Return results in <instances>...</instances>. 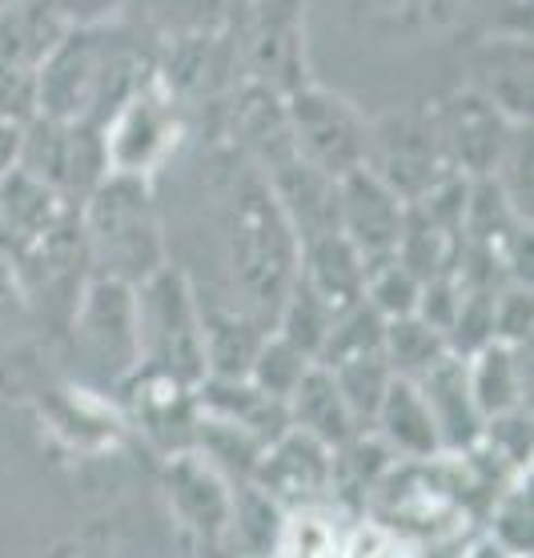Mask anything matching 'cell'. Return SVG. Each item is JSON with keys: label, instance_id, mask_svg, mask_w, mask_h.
<instances>
[{"label": "cell", "instance_id": "8d00e7d4", "mask_svg": "<svg viewBox=\"0 0 534 558\" xmlns=\"http://www.w3.org/2000/svg\"><path fill=\"white\" fill-rule=\"evenodd\" d=\"M378 558H410V555H402V550H381Z\"/></svg>", "mask_w": 534, "mask_h": 558}, {"label": "cell", "instance_id": "cb8c5ba5", "mask_svg": "<svg viewBox=\"0 0 534 558\" xmlns=\"http://www.w3.org/2000/svg\"><path fill=\"white\" fill-rule=\"evenodd\" d=\"M381 354L395 369V378H422L434 362L450 354V345H446V333L434 330L426 317L402 314L381 322Z\"/></svg>", "mask_w": 534, "mask_h": 558}, {"label": "cell", "instance_id": "f546056e", "mask_svg": "<svg viewBox=\"0 0 534 558\" xmlns=\"http://www.w3.org/2000/svg\"><path fill=\"white\" fill-rule=\"evenodd\" d=\"M418 293L422 281L410 274L402 262H386V266H374L366 278V302L378 310L381 317H402L418 310Z\"/></svg>", "mask_w": 534, "mask_h": 558}, {"label": "cell", "instance_id": "ac0fdd59", "mask_svg": "<svg viewBox=\"0 0 534 558\" xmlns=\"http://www.w3.org/2000/svg\"><path fill=\"white\" fill-rule=\"evenodd\" d=\"M366 278H369L366 262H362L354 245L342 238V229L321 233V238L302 245L298 281L318 293L321 305H326L333 317L350 314L354 305L366 302Z\"/></svg>", "mask_w": 534, "mask_h": 558}, {"label": "cell", "instance_id": "4316f807", "mask_svg": "<svg viewBox=\"0 0 534 558\" xmlns=\"http://www.w3.org/2000/svg\"><path fill=\"white\" fill-rule=\"evenodd\" d=\"M286 510L269 495H262L254 483H233V510H229V531L238 534L245 555L266 558L278 550V534Z\"/></svg>", "mask_w": 534, "mask_h": 558}, {"label": "cell", "instance_id": "7a4b0ae2", "mask_svg": "<svg viewBox=\"0 0 534 558\" xmlns=\"http://www.w3.org/2000/svg\"><path fill=\"white\" fill-rule=\"evenodd\" d=\"M221 221H226L229 281L242 298V310L274 330V317L298 281L302 242L254 166H245L229 181Z\"/></svg>", "mask_w": 534, "mask_h": 558}, {"label": "cell", "instance_id": "d590c367", "mask_svg": "<svg viewBox=\"0 0 534 558\" xmlns=\"http://www.w3.org/2000/svg\"><path fill=\"white\" fill-rule=\"evenodd\" d=\"M471 558H510L507 550H498V546H478Z\"/></svg>", "mask_w": 534, "mask_h": 558}, {"label": "cell", "instance_id": "3957f363", "mask_svg": "<svg viewBox=\"0 0 534 558\" xmlns=\"http://www.w3.org/2000/svg\"><path fill=\"white\" fill-rule=\"evenodd\" d=\"M81 233L89 274L141 286L166 266L161 209L149 178L105 173L101 185L81 202Z\"/></svg>", "mask_w": 534, "mask_h": 558}, {"label": "cell", "instance_id": "e575fe53", "mask_svg": "<svg viewBox=\"0 0 534 558\" xmlns=\"http://www.w3.org/2000/svg\"><path fill=\"white\" fill-rule=\"evenodd\" d=\"M0 57L16 61V4L9 13H0Z\"/></svg>", "mask_w": 534, "mask_h": 558}, {"label": "cell", "instance_id": "5bb4252c", "mask_svg": "<svg viewBox=\"0 0 534 558\" xmlns=\"http://www.w3.org/2000/svg\"><path fill=\"white\" fill-rule=\"evenodd\" d=\"M333 478V450L321 446L318 438H310L305 430L290 426V430L274 438V442L262 450V462H257L254 478L250 483L269 495L281 510L305 507V502H318Z\"/></svg>", "mask_w": 534, "mask_h": 558}, {"label": "cell", "instance_id": "4dcf8cb0", "mask_svg": "<svg viewBox=\"0 0 534 558\" xmlns=\"http://www.w3.org/2000/svg\"><path fill=\"white\" fill-rule=\"evenodd\" d=\"M531 286L502 281L495 293V342L526 345L531 342Z\"/></svg>", "mask_w": 534, "mask_h": 558}, {"label": "cell", "instance_id": "d6a6232c", "mask_svg": "<svg viewBox=\"0 0 534 558\" xmlns=\"http://www.w3.org/2000/svg\"><path fill=\"white\" fill-rule=\"evenodd\" d=\"M61 25H109L125 0H40Z\"/></svg>", "mask_w": 534, "mask_h": 558}, {"label": "cell", "instance_id": "603a6c76", "mask_svg": "<svg viewBox=\"0 0 534 558\" xmlns=\"http://www.w3.org/2000/svg\"><path fill=\"white\" fill-rule=\"evenodd\" d=\"M202 330H205V362H209V374H217V378H245L257 345L269 333L245 310L202 314Z\"/></svg>", "mask_w": 534, "mask_h": 558}, {"label": "cell", "instance_id": "8992f818", "mask_svg": "<svg viewBox=\"0 0 534 558\" xmlns=\"http://www.w3.org/2000/svg\"><path fill=\"white\" fill-rule=\"evenodd\" d=\"M242 28L233 37V61L245 85L290 97L314 81L305 0H245Z\"/></svg>", "mask_w": 534, "mask_h": 558}, {"label": "cell", "instance_id": "44dd1931", "mask_svg": "<svg viewBox=\"0 0 534 558\" xmlns=\"http://www.w3.org/2000/svg\"><path fill=\"white\" fill-rule=\"evenodd\" d=\"M286 410H290V426L305 430L310 438H318L321 446H345L354 434H362L366 426L354 418V410L350 402L342 398L338 390V378H333L330 369L314 362V366L305 369V378L293 386V393L286 398Z\"/></svg>", "mask_w": 534, "mask_h": 558}, {"label": "cell", "instance_id": "1f68e13d", "mask_svg": "<svg viewBox=\"0 0 534 558\" xmlns=\"http://www.w3.org/2000/svg\"><path fill=\"white\" fill-rule=\"evenodd\" d=\"M498 538L507 546V555H531V498L526 490H514V495L502 502L498 510Z\"/></svg>", "mask_w": 534, "mask_h": 558}, {"label": "cell", "instance_id": "9c48e42d", "mask_svg": "<svg viewBox=\"0 0 534 558\" xmlns=\"http://www.w3.org/2000/svg\"><path fill=\"white\" fill-rule=\"evenodd\" d=\"M69 326H73V338L81 345V357L89 362L97 378L125 381L141 366L137 286L89 274Z\"/></svg>", "mask_w": 534, "mask_h": 558}, {"label": "cell", "instance_id": "4fadbf2b", "mask_svg": "<svg viewBox=\"0 0 534 558\" xmlns=\"http://www.w3.org/2000/svg\"><path fill=\"white\" fill-rule=\"evenodd\" d=\"M478 97L495 105L514 125H534V45L531 33H490L474 45L471 73H466Z\"/></svg>", "mask_w": 534, "mask_h": 558}, {"label": "cell", "instance_id": "5b68a950", "mask_svg": "<svg viewBox=\"0 0 534 558\" xmlns=\"http://www.w3.org/2000/svg\"><path fill=\"white\" fill-rule=\"evenodd\" d=\"M101 145L109 173L153 181L185 145V105L149 73L101 121Z\"/></svg>", "mask_w": 534, "mask_h": 558}, {"label": "cell", "instance_id": "f1b7e54d", "mask_svg": "<svg viewBox=\"0 0 534 558\" xmlns=\"http://www.w3.org/2000/svg\"><path fill=\"white\" fill-rule=\"evenodd\" d=\"M310 366H314V357H305L298 345H290L281 333L269 330L266 338H262V345H257V354H254V362H250V374H245V378L286 402L293 393V386L305 378Z\"/></svg>", "mask_w": 534, "mask_h": 558}, {"label": "cell", "instance_id": "6da1fadb", "mask_svg": "<svg viewBox=\"0 0 534 558\" xmlns=\"http://www.w3.org/2000/svg\"><path fill=\"white\" fill-rule=\"evenodd\" d=\"M153 57L133 33L109 25H64L33 64V101L52 121L101 125L153 73Z\"/></svg>", "mask_w": 534, "mask_h": 558}, {"label": "cell", "instance_id": "e0dca14e", "mask_svg": "<svg viewBox=\"0 0 534 558\" xmlns=\"http://www.w3.org/2000/svg\"><path fill=\"white\" fill-rule=\"evenodd\" d=\"M369 434L390 454L410 458V462H430V458L446 454L438 422H434L430 407L422 398L418 381L410 378H390L378 410H374V418H369Z\"/></svg>", "mask_w": 534, "mask_h": 558}, {"label": "cell", "instance_id": "9a60e30c", "mask_svg": "<svg viewBox=\"0 0 534 558\" xmlns=\"http://www.w3.org/2000/svg\"><path fill=\"white\" fill-rule=\"evenodd\" d=\"M166 490L178 519L202 538H217L229 531V510H233V483L226 474L205 462L197 450H178L166 466Z\"/></svg>", "mask_w": 534, "mask_h": 558}, {"label": "cell", "instance_id": "7c38bea8", "mask_svg": "<svg viewBox=\"0 0 534 558\" xmlns=\"http://www.w3.org/2000/svg\"><path fill=\"white\" fill-rule=\"evenodd\" d=\"M402 226H406V202L374 169H357L338 181V229L366 262V269L395 262Z\"/></svg>", "mask_w": 534, "mask_h": 558}, {"label": "cell", "instance_id": "2e32d148", "mask_svg": "<svg viewBox=\"0 0 534 558\" xmlns=\"http://www.w3.org/2000/svg\"><path fill=\"white\" fill-rule=\"evenodd\" d=\"M262 178L274 190L281 214H286L302 245L338 229V181L318 173L314 166H305L298 153L266 169Z\"/></svg>", "mask_w": 534, "mask_h": 558}, {"label": "cell", "instance_id": "8fae6325", "mask_svg": "<svg viewBox=\"0 0 534 558\" xmlns=\"http://www.w3.org/2000/svg\"><path fill=\"white\" fill-rule=\"evenodd\" d=\"M434 125H438L450 169L471 181L495 178L498 161H502V153L519 129L486 97H478L471 85H462L446 101L434 105Z\"/></svg>", "mask_w": 534, "mask_h": 558}, {"label": "cell", "instance_id": "83f0119b", "mask_svg": "<svg viewBox=\"0 0 534 558\" xmlns=\"http://www.w3.org/2000/svg\"><path fill=\"white\" fill-rule=\"evenodd\" d=\"M333 322L338 317L321 305V298L310 286H302V281H293L290 298L281 302L278 317H274V333H281L290 345H298L305 357H314L318 362L321 357V345H326V338H330Z\"/></svg>", "mask_w": 534, "mask_h": 558}, {"label": "cell", "instance_id": "30bf717a", "mask_svg": "<svg viewBox=\"0 0 534 558\" xmlns=\"http://www.w3.org/2000/svg\"><path fill=\"white\" fill-rule=\"evenodd\" d=\"M390 190L406 205L422 202L434 185L454 178L446 161L442 137L434 125V109H414V113H390L381 121H369V161Z\"/></svg>", "mask_w": 534, "mask_h": 558}, {"label": "cell", "instance_id": "d6986e66", "mask_svg": "<svg viewBox=\"0 0 534 558\" xmlns=\"http://www.w3.org/2000/svg\"><path fill=\"white\" fill-rule=\"evenodd\" d=\"M410 381H418L422 398H426V407H430L434 422H438L442 450H454V454L458 450H471L486 422L478 414V407H474L471 381H466V362L450 350L422 378H410Z\"/></svg>", "mask_w": 534, "mask_h": 558}, {"label": "cell", "instance_id": "836d02e7", "mask_svg": "<svg viewBox=\"0 0 534 558\" xmlns=\"http://www.w3.org/2000/svg\"><path fill=\"white\" fill-rule=\"evenodd\" d=\"M21 129L13 121H0V178H9L16 169V157H21Z\"/></svg>", "mask_w": 534, "mask_h": 558}, {"label": "cell", "instance_id": "277c9868", "mask_svg": "<svg viewBox=\"0 0 534 558\" xmlns=\"http://www.w3.org/2000/svg\"><path fill=\"white\" fill-rule=\"evenodd\" d=\"M137 333L141 366L173 374L185 386H197L209 374L202 305L193 298L190 278L169 262L137 286Z\"/></svg>", "mask_w": 534, "mask_h": 558}, {"label": "cell", "instance_id": "7402d4cb", "mask_svg": "<svg viewBox=\"0 0 534 558\" xmlns=\"http://www.w3.org/2000/svg\"><path fill=\"white\" fill-rule=\"evenodd\" d=\"M466 362V381H471L474 407L483 414V422H495L502 414H514L526 402V345H507V342H486L483 350L462 357Z\"/></svg>", "mask_w": 534, "mask_h": 558}, {"label": "cell", "instance_id": "ba28073f", "mask_svg": "<svg viewBox=\"0 0 534 558\" xmlns=\"http://www.w3.org/2000/svg\"><path fill=\"white\" fill-rule=\"evenodd\" d=\"M16 169L61 193L64 202L81 205L89 197L101 178L105 166L101 125L93 121H52V117H28L21 129V157Z\"/></svg>", "mask_w": 534, "mask_h": 558}, {"label": "cell", "instance_id": "d4e9b609", "mask_svg": "<svg viewBox=\"0 0 534 558\" xmlns=\"http://www.w3.org/2000/svg\"><path fill=\"white\" fill-rule=\"evenodd\" d=\"M350 538H342L338 522L326 507L305 502V507L286 510L278 534V558H345Z\"/></svg>", "mask_w": 534, "mask_h": 558}, {"label": "cell", "instance_id": "484cf974", "mask_svg": "<svg viewBox=\"0 0 534 558\" xmlns=\"http://www.w3.org/2000/svg\"><path fill=\"white\" fill-rule=\"evenodd\" d=\"M326 369L338 378V390H342V398L350 402L354 418L369 430V418H374V410H378L381 393H386V386L395 378V369H390V362L381 354V345L338 357V362H330Z\"/></svg>", "mask_w": 534, "mask_h": 558}, {"label": "cell", "instance_id": "74e56055", "mask_svg": "<svg viewBox=\"0 0 534 558\" xmlns=\"http://www.w3.org/2000/svg\"><path fill=\"white\" fill-rule=\"evenodd\" d=\"M13 4H21V0H0V13H9Z\"/></svg>", "mask_w": 534, "mask_h": 558}, {"label": "cell", "instance_id": "ffe728a7", "mask_svg": "<svg viewBox=\"0 0 534 558\" xmlns=\"http://www.w3.org/2000/svg\"><path fill=\"white\" fill-rule=\"evenodd\" d=\"M197 410L242 426L262 446H269L274 438H281V434L290 430V410H286V402L266 393L262 386H254L250 378H217V374H205L197 381Z\"/></svg>", "mask_w": 534, "mask_h": 558}, {"label": "cell", "instance_id": "f35d334b", "mask_svg": "<svg viewBox=\"0 0 534 558\" xmlns=\"http://www.w3.org/2000/svg\"><path fill=\"white\" fill-rule=\"evenodd\" d=\"M238 4H245V0H238Z\"/></svg>", "mask_w": 534, "mask_h": 558}, {"label": "cell", "instance_id": "52a82bcc", "mask_svg": "<svg viewBox=\"0 0 534 558\" xmlns=\"http://www.w3.org/2000/svg\"><path fill=\"white\" fill-rule=\"evenodd\" d=\"M286 125L293 153L326 178L342 181L369 161V117L350 97L318 81L286 97Z\"/></svg>", "mask_w": 534, "mask_h": 558}]
</instances>
